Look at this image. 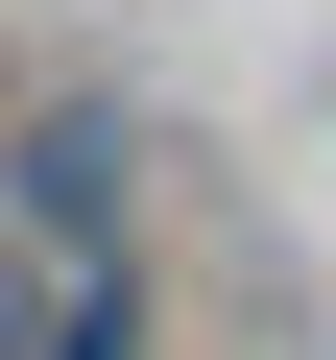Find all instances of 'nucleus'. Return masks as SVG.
<instances>
[{
    "label": "nucleus",
    "mask_w": 336,
    "mask_h": 360,
    "mask_svg": "<svg viewBox=\"0 0 336 360\" xmlns=\"http://www.w3.org/2000/svg\"><path fill=\"white\" fill-rule=\"evenodd\" d=\"M25 240L96 288V240H120V144H96V120H25Z\"/></svg>",
    "instance_id": "1"
},
{
    "label": "nucleus",
    "mask_w": 336,
    "mask_h": 360,
    "mask_svg": "<svg viewBox=\"0 0 336 360\" xmlns=\"http://www.w3.org/2000/svg\"><path fill=\"white\" fill-rule=\"evenodd\" d=\"M25 360H144V288H120V264H96V288H49V336H25Z\"/></svg>",
    "instance_id": "2"
},
{
    "label": "nucleus",
    "mask_w": 336,
    "mask_h": 360,
    "mask_svg": "<svg viewBox=\"0 0 336 360\" xmlns=\"http://www.w3.org/2000/svg\"><path fill=\"white\" fill-rule=\"evenodd\" d=\"M25 336H49V288H25V264H0V360H25Z\"/></svg>",
    "instance_id": "3"
}]
</instances>
